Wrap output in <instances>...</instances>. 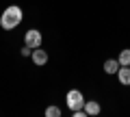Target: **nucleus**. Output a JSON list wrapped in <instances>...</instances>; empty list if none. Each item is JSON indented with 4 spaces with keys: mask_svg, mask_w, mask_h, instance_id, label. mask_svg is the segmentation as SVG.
<instances>
[{
    "mask_svg": "<svg viewBox=\"0 0 130 117\" xmlns=\"http://www.w3.org/2000/svg\"><path fill=\"white\" fill-rule=\"evenodd\" d=\"M117 78L121 85H130V65H121L117 70Z\"/></svg>",
    "mask_w": 130,
    "mask_h": 117,
    "instance_id": "obj_5",
    "label": "nucleus"
},
{
    "mask_svg": "<svg viewBox=\"0 0 130 117\" xmlns=\"http://www.w3.org/2000/svg\"><path fill=\"white\" fill-rule=\"evenodd\" d=\"M46 117H61V108L59 106H48L46 108Z\"/></svg>",
    "mask_w": 130,
    "mask_h": 117,
    "instance_id": "obj_9",
    "label": "nucleus"
},
{
    "mask_svg": "<svg viewBox=\"0 0 130 117\" xmlns=\"http://www.w3.org/2000/svg\"><path fill=\"white\" fill-rule=\"evenodd\" d=\"M117 61H119V65H130V48L121 50V54L117 56Z\"/></svg>",
    "mask_w": 130,
    "mask_h": 117,
    "instance_id": "obj_8",
    "label": "nucleus"
},
{
    "mask_svg": "<svg viewBox=\"0 0 130 117\" xmlns=\"http://www.w3.org/2000/svg\"><path fill=\"white\" fill-rule=\"evenodd\" d=\"M20 24H22V9L15 7V5L7 7L5 13H2V18H0V26L5 28V30H13Z\"/></svg>",
    "mask_w": 130,
    "mask_h": 117,
    "instance_id": "obj_1",
    "label": "nucleus"
},
{
    "mask_svg": "<svg viewBox=\"0 0 130 117\" xmlns=\"http://www.w3.org/2000/svg\"><path fill=\"white\" fill-rule=\"evenodd\" d=\"M30 54H32V48L24 46V48H22V56H30Z\"/></svg>",
    "mask_w": 130,
    "mask_h": 117,
    "instance_id": "obj_10",
    "label": "nucleus"
},
{
    "mask_svg": "<svg viewBox=\"0 0 130 117\" xmlns=\"http://www.w3.org/2000/svg\"><path fill=\"white\" fill-rule=\"evenodd\" d=\"M67 106H70L72 111H78V108L85 106V98H83V93H80L78 89L67 91Z\"/></svg>",
    "mask_w": 130,
    "mask_h": 117,
    "instance_id": "obj_2",
    "label": "nucleus"
},
{
    "mask_svg": "<svg viewBox=\"0 0 130 117\" xmlns=\"http://www.w3.org/2000/svg\"><path fill=\"white\" fill-rule=\"evenodd\" d=\"M30 56H32V61H35V65H46L48 63V52L41 50V48H35Z\"/></svg>",
    "mask_w": 130,
    "mask_h": 117,
    "instance_id": "obj_4",
    "label": "nucleus"
},
{
    "mask_svg": "<svg viewBox=\"0 0 130 117\" xmlns=\"http://www.w3.org/2000/svg\"><path fill=\"white\" fill-rule=\"evenodd\" d=\"M24 43H26L28 48H32V50L39 48V46H41V33L35 30V28H32V30H26V35H24Z\"/></svg>",
    "mask_w": 130,
    "mask_h": 117,
    "instance_id": "obj_3",
    "label": "nucleus"
},
{
    "mask_svg": "<svg viewBox=\"0 0 130 117\" xmlns=\"http://www.w3.org/2000/svg\"><path fill=\"white\" fill-rule=\"evenodd\" d=\"M85 113L87 115H100V104L98 102H93V100H89V102H85Z\"/></svg>",
    "mask_w": 130,
    "mask_h": 117,
    "instance_id": "obj_7",
    "label": "nucleus"
},
{
    "mask_svg": "<svg viewBox=\"0 0 130 117\" xmlns=\"http://www.w3.org/2000/svg\"><path fill=\"white\" fill-rule=\"evenodd\" d=\"M119 61H115V59H108V61H104V72L106 74H117V70H119Z\"/></svg>",
    "mask_w": 130,
    "mask_h": 117,
    "instance_id": "obj_6",
    "label": "nucleus"
}]
</instances>
